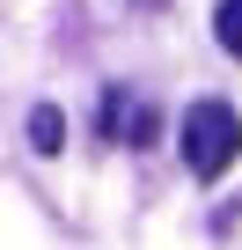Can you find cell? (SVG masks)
I'll list each match as a JSON object with an SVG mask.
<instances>
[{"mask_svg": "<svg viewBox=\"0 0 242 250\" xmlns=\"http://www.w3.org/2000/svg\"><path fill=\"white\" fill-rule=\"evenodd\" d=\"M235 155H242V118L227 103H191V118H184V169L191 177H220Z\"/></svg>", "mask_w": 242, "mask_h": 250, "instance_id": "cell-1", "label": "cell"}, {"mask_svg": "<svg viewBox=\"0 0 242 250\" xmlns=\"http://www.w3.org/2000/svg\"><path fill=\"white\" fill-rule=\"evenodd\" d=\"M30 147H37V155H59V147H66V110H59V103H37V110H30Z\"/></svg>", "mask_w": 242, "mask_h": 250, "instance_id": "cell-2", "label": "cell"}, {"mask_svg": "<svg viewBox=\"0 0 242 250\" xmlns=\"http://www.w3.org/2000/svg\"><path fill=\"white\" fill-rule=\"evenodd\" d=\"M213 37H220V52L242 59V0H220V8H213Z\"/></svg>", "mask_w": 242, "mask_h": 250, "instance_id": "cell-3", "label": "cell"}]
</instances>
